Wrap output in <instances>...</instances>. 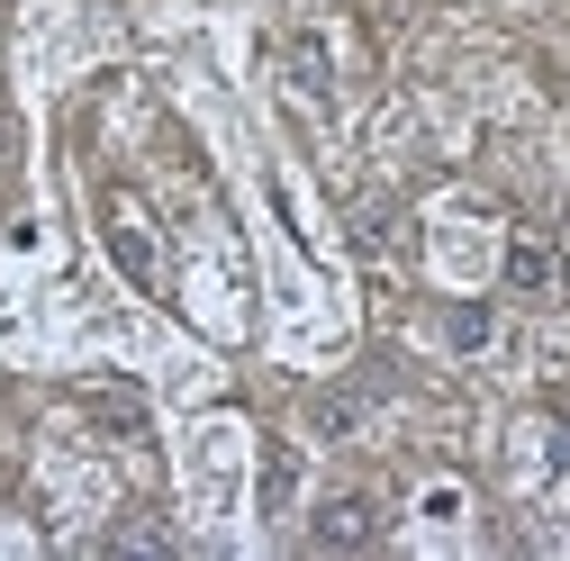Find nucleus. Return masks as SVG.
<instances>
[{
  "label": "nucleus",
  "mask_w": 570,
  "mask_h": 561,
  "mask_svg": "<svg viewBox=\"0 0 570 561\" xmlns=\"http://www.w3.org/2000/svg\"><path fill=\"white\" fill-rule=\"evenodd\" d=\"M100 236H109V254H118V272L136 280V291H155V236H146L136 190H109V199H100Z\"/></svg>",
  "instance_id": "f257e3e1"
},
{
  "label": "nucleus",
  "mask_w": 570,
  "mask_h": 561,
  "mask_svg": "<svg viewBox=\"0 0 570 561\" xmlns=\"http://www.w3.org/2000/svg\"><path fill=\"white\" fill-rule=\"evenodd\" d=\"M372 534H381V508L363 499V489H344V499H326V508L308 516V543H317V552H363Z\"/></svg>",
  "instance_id": "f03ea898"
},
{
  "label": "nucleus",
  "mask_w": 570,
  "mask_h": 561,
  "mask_svg": "<svg viewBox=\"0 0 570 561\" xmlns=\"http://www.w3.org/2000/svg\"><path fill=\"white\" fill-rule=\"evenodd\" d=\"M254 499H263V516H291V499H299V444H272V453H263Z\"/></svg>",
  "instance_id": "7ed1b4c3"
},
{
  "label": "nucleus",
  "mask_w": 570,
  "mask_h": 561,
  "mask_svg": "<svg viewBox=\"0 0 570 561\" xmlns=\"http://www.w3.org/2000/svg\"><path fill=\"white\" fill-rule=\"evenodd\" d=\"M291 91H299L308 109H326V37H317V28L291 37Z\"/></svg>",
  "instance_id": "20e7f679"
},
{
  "label": "nucleus",
  "mask_w": 570,
  "mask_h": 561,
  "mask_svg": "<svg viewBox=\"0 0 570 561\" xmlns=\"http://www.w3.org/2000/svg\"><path fill=\"white\" fill-rule=\"evenodd\" d=\"M489 335H498V317H489V308H471V299H462V308H444V344H453V354H480Z\"/></svg>",
  "instance_id": "39448f33"
},
{
  "label": "nucleus",
  "mask_w": 570,
  "mask_h": 561,
  "mask_svg": "<svg viewBox=\"0 0 570 561\" xmlns=\"http://www.w3.org/2000/svg\"><path fill=\"white\" fill-rule=\"evenodd\" d=\"M508 280H517V291H552V280H561V263H552L543 245H517V254H508Z\"/></svg>",
  "instance_id": "423d86ee"
},
{
  "label": "nucleus",
  "mask_w": 570,
  "mask_h": 561,
  "mask_svg": "<svg viewBox=\"0 0 570 561\" xmlns=\"http://www.w3.org/2000/svg\"><path fill=\"white\" fill-rule=\"evenodd\" d=\"M317 435H363V398H353V390H326V398H317Z\"/></svg>",
  "instance_id": "0eeeda50"
},
{
  "label": "nucleus",
  "mask_w": 570,
  "mask_h": 561,
  "mask_svg": "<svg viewBox=\"0 0 570 561\" xmlns=\"http://www.w3.org/2000/svg\"><path fill=\"white\" fill-rule=\"evenodd\" d=\"M118 552H173V534H155V525H127V534H109Z\"/></svg>",
  "instance_id": "6e6552de"
},
{
  "label": "nucleus",
  "mask_w": 570,
  "mask_h": 561,
  "mask_svg": "<svg viewBox=\"0 0 570 561\" xmlns=\"http://www.w3.org/2000/svg\"><path fill=\"white\" fill-rule=\"evenodd\" d=\"M543 471H561V480H570V426H543Z\"/></svg>",
  "instance_id": "1a4fd4ad"
}]
</instances>
